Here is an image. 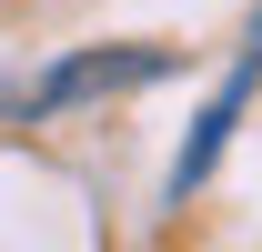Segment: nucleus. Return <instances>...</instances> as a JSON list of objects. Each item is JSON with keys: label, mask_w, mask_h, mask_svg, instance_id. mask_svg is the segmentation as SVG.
<instances>
[{"label": "nucleus", "mask_w": 262, "mask_h": 252, "mask_svg": "<svg viewBox=\"0 0 262 252\" xmlns=\"http://www.w3.org/2000/svg\"><path fill=\"white\" fill-rule=\"evenodd\" d=\"M252 81H262V20H252V40L232 51V81L212 91V111H202V131L182 141V161H171V192H202V172L222 161V141H232V121H242V101H252Z\"/></svg>", "instance_id": "2"}, {"label": "nucleus", "mask_w": 262, "mask_h": 252, "mask_svg": "<svg viewBox=\"0 0 262 252\" xmlns=\"http://www.w3.org/2000/svg\"><path fill=\"white\" fill-rule=\"evenodd\" d=\"M171 71H182L171 51H131V40L121 51H81V61H61L31 91V111H71V101H91V91H141V81H171Z\"/></svg>", "instance_id": "1"}]
</instances>
